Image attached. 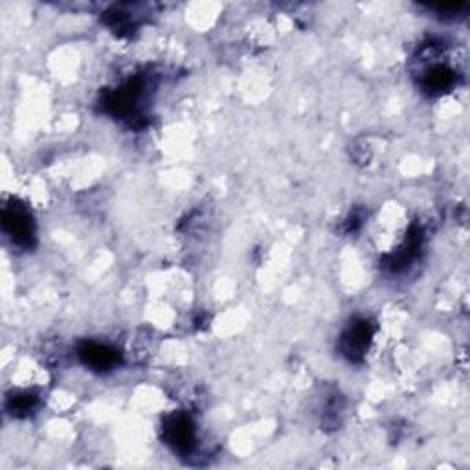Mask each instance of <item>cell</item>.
<instances>
[{
	"label": "cell",
	"mask_w": 470,
	"mask_h": 470,
	"mask_svg": "<svg viewBox=\"0 0 470 470\" xmlns=\"http://www.w3.org/2000/svg\"><path fill=\"white\" fill-rule=\"evenodd\" d=\"M344 344L345 350H347V353H350L351 357H353V354L362 353V351L369 345V325L366 324V322H364V324L354 325L353 329L345 335Z\"/></svg>",
	"instance_id": "obj_2"
},
{
	"label": "cell",
	"mask_w": 470,
	"mask_h": 470,
	"mask_svg": "<svg viewBox=\"0 0 470 470\" xmlns=\"http://www.w3.org/2000/svg\"><path fill=\"white\" fill-rule=\"evenodd\" d=\"M81 357L85 359V362L90 364V366L96 369H107L111 368L112 364L116 362V354H114V351L109 350L107 345H99V344L85 345L81 350Z\"/></svg>",
	"instance_id": "obj_1"
},
{
	"label": "cell",
	"mask_w": 470,
	"mask_h": 470,
	"mask_svg": "<svg viewBox=\"0 0 470 470\" xmlns=\"http://www.w3.org/2000/svg\"><path fill=\"white\" fill-rule=\"evenodd\" d=\"M4 223L6 228L10 230V233L17 241L28 239L32 235V223H29L28 215L19 214V212H11V214L4 215Z\"/></svg>",
	"instance_id": "obj_3"
}]
</instances>
